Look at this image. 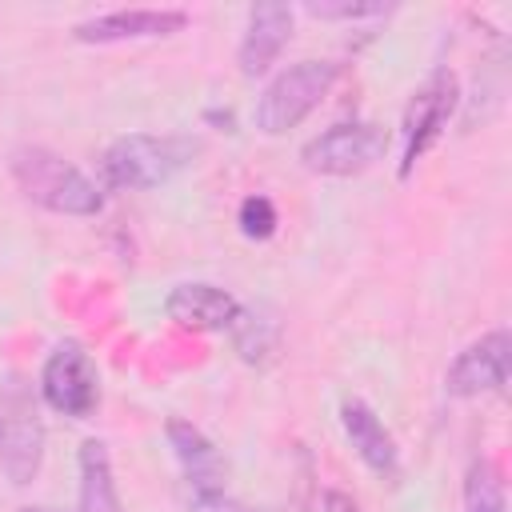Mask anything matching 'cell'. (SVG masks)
Wrapping results in <instances>:
<instances>
[{
	"label": "cell",
	"instance_id": "cell-1",
	"mask_svg": "<svg viewBox=\"0 0 512 512\" xmlns=\"http://www.w3.org/2000/svg\"><path fill=\"white\" fill-rule=\"evenodd\" d=\"M8 168H12V180L24 192V200H32L44 212L96 216L104 208V192L96 188V180L44 144H20L8 160Z\"/></svg>",
	"mask_w": 512,
	"mask_h": 512
},
{
	"label": "cell",
	"instance_id": "cell-2",
	"mask_svg": "<svg viewBox=\"0 0 512 512\" xmlns=\"http://www.w3.org/2000/svg\"><path fill=\"white\" fill-rule=\"evenodd\" d=\"M196 156H200V140H192V136L128 132V136H116L108 144L100 168H104V176H108L112 188L152 192V188L168 184L172 176H180Z\"/></svg>",
	"mask_w": 512,
	"mask_h": 512
},
{
	"label": "cell",
	"instance_id": "cell-3",
	"mask_svg": "<svg viewBox=\"0 0 512 512\" xmlns=\"http://www.w3.org/2000/svg\"><path fill=\"white\" fill-rule=\"evenodd\" d=\"M336 76H340V68L332 60H296V64H288L260 92V100L252 108V124L264 136H284L288 128H296L300 120H308L324 104Z\"/></svg>",
	"mask_w": 512,
	"mask_h": 512
},
{
	"label": "cell",
	"instance_id": "cell-4",
	"mask_svg": "<svg viewBox=\"0 0 512 512\" xmlns=\"http://www.w3.org/2000/svg\"><path fill=\"white\" fill-rule=\"evenodd\" d=\"M388 152V132L372 120H344L324 128L300 148V164L312 176H360Z\"/></svg>",
	"mask_w": 512,
	"mask_h": 512
},
{
	"label": "cell",
	"instance_id": "cell-5",
	"mask_svg": "<svg viewBox=\"0 0 512 512\" xmlns=\"http://www.w3.org/2000/svg\"><path fill=\"white\" fill-rule=\"evenodd\" d=\"M456 76L448 68H436L408 100L404 108V120H400V180L412 176V168L424 160V152L444 136L452 112H456Z\"/></svg>",
	"mask_w": 512,
	"mask_h": 512
},
{
	"label": "cell",
	"instance_id": "cell-6",
	"mask_svg": "<svg viewBox=\"0 0 512 512\" xmlns=\"http://www.w3.org/2000/svg\"><path fill=\"white\" fill-rule=\"evenodd\" d=\"M40 464H44V424L32 404V392L20 380H12L0 396V468L16 488H24L36 480Z\"/></svg>",
	"mask_w": 512,
	"mask_h": 512
},
{
	"label": "cell",
	"instance_id": "cell-7",
	"mask_svg": "<svg viewBox=\"0 0 512 512\" xmlns=\"http://www.w3.org/2000/svg\"><path fill=\"white\" fill-rule=\"evenodd\" d=\"M40 396L52 412L72 416V420H88L100 404V376L92 356L76 344L64 340L48 352L44 368H40Z\"/></svg>",
	"mask_w": 512,
	"mask_h": 512
},
{
	"label": "cell",
	"instance_id": "cell-8",
	"mask_svg": "<svg viewBox=\"0 0 512 512\" xmlns=\"http://www.w3.org/2000/svg\"><path fill=\"white\" fill-rule=\"evenodd\" d=\"M508 364H512V336L504 328L484 332L480 340L456 352V360L444 372V392L456 400L500 392L508 384Z\"/></svg>",
	"mask_w": 512,
	"mask_h": 512
},
{
	"label": "cell",
	"instance_id": "cell-9",
	"mask_svg": "<svg viewBox=\"0 0 512 512\" xmlns=\"http://www.w3.org/2000/svg\"><path fill=\"white\" fill-rule=\"evenodd\" d=\"M184 24H188L184 8H116V12H100L92 20H80L72 28V36L84 44H124V40L172 36Z\"/></svg>",
	"mask_w": 512,
	"mask_h": 512
},
{
	"label": "cell",
	"instance_id": "cell-10",
	"mask_svg": "<svg viewBox=\"0 0 512 512\" xmlns=\"http://www.w3.org/2000/svg\"><path fill=\"white\" fill-rule=\"evenodd\" d=\"M292 24H296V8L288 4H256L248 8V24H244V36H240V48H236V64H240V76H264L276 56L284 52V44L292 40Z\"/></svg>",
	"mask_w": 512,
	"mask_h": 512
},
{
	"label": "cell",
	"instance_id": "cell-11",
	"mask_svg": "<svg viewBox=\"0 0 512 512\" xmlns=\"http://www.w3.org/2000/svg\"><path fill=\"white\" fill-rule=\"evenodd\" d=\"M340 428L352 444V452L360 456V464L380 476V480H396L400 476V448L392 440V432L384 428V420L356 396H348L340 404Z\"/></svg>",
	"mask_w": 512,
	"mask_h": 512
},
{
	"label": "cell",
	"instance_id": "cell-12",
	"mask_svg": "<svg viewBox=\"0 0 512 512\" xmlns=\"http://www.w3.org/2000/svg\"><path fill=\"white\" fill-rule=\"evenodd\" d=\"M240 300L216 284H176L164 300V312L168 320H176L180 328H192V332H228L240 316Z\"/></svg>",
	"mask_w": 512,
	"mask_h": 512
},
{
	"label": "cell",
	"instance_id": "cell-13",
	"mask_svg": "<svg viewBox=\"0 0 512 512\" xmlns=\"http://www.w3.org/2000/svg\"><path fill=\"white\" fill-rule=\"evenodd\" d=\"M164 436H168V448L172 456L180 460V472L188 480V492H212V488H224V460L216 452V444L188 420H168L164 424Z\"/></svg>",
	"mask_w": 512,
	"mask_h": 512
},
{
	"label": "cell",
	"instance_id": "cell-14",
	"mask_svg": "<svg viewBox=\"0 0 512 512\" xmlns=\"http://www.w3.org/2000/svg\"><path fill=\"white\" fill-rule=\"evenodd\" d=\"M76 512H124L116 476H112V456L104 440H84L76 452Z\"/></svg>",
	"mask_w": 512,
	"mask_h": 512
},
{
	"label": "cell",
	"instance_id": "cell-15",
	"mask_svg": "<svg viewBox=\"0 0 512 512\" xmlns=\"http://www.w3.org/2000/svg\"><path fill=\"white\" fill-rule=\"evenodd\" d=\"M464 512H508L504 476L492 460H472L464 472Z\"/></svg>",
	"mask_w": 512,
	"mask_h": 512
},
{
	"label": "cell",
	"instance_id": "cell-16",
	"mask_svg": "<svg viewBox=\"0 0 512 512\" xmlns=\"http://www.w3.org/2000/svg\"><path fill=\"white\" fill-rule=\"evenodd\" d=\"M228 332H232V340H236V352H240L248 364L264 360V356L272 352V344H276V324L264 320V316H256V312H248V308H240V316H236V324H232Z\"/></svg>",
	"mask_w": 512,
	"mask_h": 512
},
{
	"label": "cell",
	"instance_id": "cell-17",
	"mask_svg": "<svg viewBox=\"0 0 512 512\" xmlns=\"http://www.w3.org/2000/svg\"><path fill=\"white\" fill-rule=\"evenodd\" d=\"M236 224H240V232H244L248 240H268V236L276 232V224H280V212H276V204H272L264 192H252V196L240 200Z\"/></svg>",
	"mask_w": 512,
	"mask_h": 512
},
{
	"label": "cell",
	"instance_id": "cell-18",
	"mask_svg": "<svg viewBox=\"0 0 512 512\" xmlns=\"http://www.w3.org/2000/svg\"><path fill=\"white\" fill-rule=\"evenodd\" d=\"M188 512H264V508H252L224 488H212V492H188Z\"/></svg>",
	"mask_w": 512,
	"mask_h": 512
},
{
	"label": "cell",
	"instance_id": "cell-19",
	"mask_svg": "<svg viewBox=\"0 0 512 512\" xmlns=\"http://www.w3.org/2000/svg\"><path fill=\"white\" fill-rule=\"evenodd\" d=\"M312 16L320 20H368V16H388V4H308Z\"/></svg>",
	"mask_w": 512,
	"mask_h": 512
},
{
	"label": "cell",
	"instance_id": "cell-20",
	"mask_svg": "<svg viewBox=\"0 0 512 512\" xmlns=\"http://www.w3.org/2000/svg\"><path fill=\"white\" fill-rule=\"evenodd\" d=\"M320 512H360V504H356L348 492H340V488H328V492L320 496Z\"/></svg>",
	"mask_w": 512,
	"mask_h": 512
},
{
	"label": "cell",
	"instance_id": "cell-21",
	"mask_svg": "<svg viewBox=\"0 0 512 512\" xmlns=\"http://www.w3.org/2000/svg\"><path fill=\"white\" fill-rule=\"evenodd\" d=\"M20 512H64V508H52V504H24Z\"/></svg>",
	"mask_w": 512,
	"mask_h": 512
}]
</instances>
